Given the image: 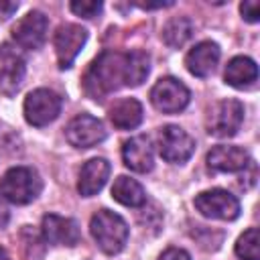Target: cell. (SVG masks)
I'll return each mask as SVG.
<instances>
[{
  "mask_svg": "<svg viewBox=\"0 0 260 260\" xmlns=\"http://www.w3.org/2000/svg\"><path fill=\"white\" fill-rule=\"evenodd\" d=\"M85 91L93 100H104L108 93L120 89L122 85L130 87V59L128 53L104 51L87 69L83 79Z\"/></svg>",
  "mask_w": 260,
  "mask_h": 260,
  "instance_id": "cell-1",
  "label": "cell"
},
{
  "mask_svg": "<svg viewBox=\"0 0 260 260\" xmlns=\"http://www.w3.org/2000/svg\"><path fill=\"white\" fill-rule=\"evenodd\" d=\"M43 189L41 177L30 167H12L0 179V195L16 205H26L39 197Z\"/></svg>",
  "mask_w": 260,
  "mask_h": 260,
  "instance_id": "cell-2",
  "label": "cell"
},
{
  "mask_svg": "<svg viewBox=\"0 0 260 260\" xmlns=\"http://www.w3.org/2000/svg\"><path fill=\"white\" fill-rule=\"evenodd\" d=\"M89 232L95 244L100 246V250L106 254H118L128 240L126 221L110 209H100L93 213L89 221Z\"/></svg>",
  "mask_w": 260,
  "mask_h": 260,
  "instance_id": "cell-3",
  "label": "cell"
},
{
  "mask_svg": "<svg viewBox=\"0 0 260 260\" xmlns=\"http://www.w3.org/2000/svg\"><path fill=\"white\" fill-rule=\"evenodd\" d=\"M63 100L59 93L47 87L32 89L24 100V118L32 126H47L61 114Z\"/></svg>",
  "mask_w": 260,
  "mask_h": 260,
  "instance_id": "cell-4",
  "label": "cell"
},
{
  "mask_svg": "<svg viewBox=\"0 0 260 260\" xmlns=\"http://www.w3.org/2000/svg\"><path fill=\"white\" fill-rule=\"evenodd\" d=\"M244 122V106L238 100L217 102L207 116V132L217 138H230L238 134Z\"/></svg>",
  "mask_w": 260,
  "mask_h": 260,
  "instance_id": "cell-5",
  "label": "cell"
},
{
  "mask_svg": "<svg viewBox=\"0 0 260 260\" xmlns=\"http://www.w3.org/2000/svg\"><path fill=\"white\" fill-rule=\"evenodd\" d=\"M195 207L201 215L211 217V219H223V221H232L240 215V201L236 199V195H232L225 189H209V191H201L195 197Z\"/></svg>",
  "mask_w": 260,
  "mask_h": 260,
  "instance_id": "cell-6",
  "label": "cell"
},
{
  "mask_svg": "<svg viewBox=\"0 0 260 260\" xmlns=\"http://www.w3.org/2000/svg\"><path fill=\"white\" fill-rule=\"evenodd\" d=\"M189 98L191 93L185 87V83H181L175 77H162L150 89V102L162 114H177L185 110L189 104Z\"/></svg>",
  "mask_w": 260,
  "mask_h": 260,
  "instance_id": "cell-7",
  "label": "cell"
},
{
  "mask_svg": "<svg viewBox=\"0 0 260 260\" xmlns=\"http://www.w3.org/2000/svg\"><path fill=\"white\" fill-rule=\"evenodd\" d=\"M158 152L167 162H185L195 152V140L179 126H165L158 134Z\"/></svg>",
  "mask_w": 260,
  "mask_h": 260,
  "instance_id": "cell-8",
  "label": "cell"
},
{
  "mask_svg": "<svg viewBox=\"0 0 260 260\" xmlns=\"http://www.w3.org/2000/svg\"><path fill=\"white\" fill-rule=\"evenodd\" d=\"M24 57L10 43L0 45V91L12 95L18 91L24 79Z\"/></svg>",
  "mask_w": 260,
  "mask_h": 260,
  "instance_id": "cell-9",
  "label": "cell"
},
{
  "mask_svg": "<svg viewBox=\"0 0 260 260\" xmlns=\"http://www.w3.org/2000/svg\"><path fill=\"white\" fill-rule=\"evenodd\" d=\"M65 138L75 148H91L106 138V130L98 118L89 114H79L67 124Z\"/></svg>",
  "mask_w": 260,
  "mask_h": 260,
  "instance_id": "cell-10",
  "label": "cell"
},
{
  "mask_svg": "<svg viewBox=\"0 0 260 260\" xmlns=\"http://www.w3.org/2000/svg\"><path fill=\"white\" fill-rule=\"evenodd\" d=\"M87 41V30L79 24H61L55 32V53L61 69H69Z\"/></svg>",
  "mask_w": 260,
  "mask_h": 260,
  "instance_id": "cell-11",
  "label": "cell"
},
{
  "mask_svg": "<svg viewBox=\"0 0 260 260\" xmlns=\"http://www.w3.org/2000/svg\"><path fill=\"white\" fill-rule=\"evenodd\" d=\"M47 16L41 10H30L12 26V37L22 49H39L47 39Z\"/></svg>",
  "mask_w": 260,
  "mask_h": 260,
  "instance_id": "cell-12",
  "label": "cell"
},
{
  "mask_svg": "<svg viewBox=\"0 0 260 260\" xmlns=\"http://www.w3.org/2000/svg\"><path fill=\"white\" fill-rule=\"evenodd\" d=\"M43 236L49 244L55 246H75L81 240V232L75 219L61 217L55 213H49L43 217Z\"/></svg>",
  "mask_w": 260,
  "mask_h": 260,
  "instance_id": "cell-13",
  "label": "cell"
},
{
  "mask_svg": "<svg viewBox=\"0 0 260 260\" xmlns=\"http://www.w3.org/2000/svg\"><path fill=\"white\" fill-rule=\"evenodd\" d=\"M122 158L130 171L148 173L154 165V152H152L150 138L144 134H138V136H132L130 140H126L122 146Z\"/></svg>",
  "mask_w": 260,
  "mask_h": 260,
  "instance_id": "cell-14",
  "label": "cell"
},
{
  "mask_svg": "<svg viewBox=\"0 0 260 260\" xmlns=\"http://www.w3.org/2000/svg\"><path fill=\"white\" fill-rule=\"evenodd\" d=\"M250 165V156L244 148L240 146H213L207 152V167L211 171L217 173H236V171H244Z\"/></svg>",
  "mask_w": 260,
  "mask_h": 260,
  "instance_id": "cell-15",
  "label": "cell"
},
{
  "mask_svg": "<svg viewBox=\"0 0 260 260\" xmlns=\"http://www.w3.org/2000/svg\"><path fill=\"white\" fill-rule=\"evenodd\" d=\"M219 47L213 41H201L197 43L185 57V65L191 75L195 77H207L213 73L217 61H219Z\"/></svg>",
  "mask_w": 260,
  "mask_h": 260,
  "instance_id": "cell-16",
  "label": "cell"
},
{
  "mask_svg": "<svg viewBox=\"0 0 260 260\" xmlns=\"http://www.w3.org/2000/svg\"><path fill=\"white\" fill-rule=\"evenodd\" d=\"M110 177V162L106 158H89L81 171H79V179H77V191L81 197H93L95 193H100L106 185Z\"/></svg>",
  "mask_w": 260,
  "mask_h": 260,
  "instance_id": "cell-17",
  "label": "cell"
},
{
  "mask_svg": "<svg viewBox=\"0 0 260 260\" xmlns=\"http://www.w3.org/2000/svg\"><path fill=\"white\" fill-rule=\"evenodd\" d=\"M223 77H225V83L232 87H238V89L250 87L258 79V65L250 57H242V55L234 57L228 63Z\"/></svg>",
  "mask_w": 260,
  "mask_h": 260,
  "instance_id": "cell-18",
  "label": "cell"
},
{
  "mask_svg": "<svg viewBox=\"0 0 260 260\" xmlns=\"http://www.w3.org/2000/svg\"><path fill=\"white\" fill-rule=\"evenodd\" d=\"M110 120L120 130H132L142 122V106L134 98L118 100L110 110Z\"/></svg>",
  "mask_w": 260,
  "mask_h": 260,
  "instance_id": "cell-19",
  "label": "cell"
},
{
  "mask_svg": "<svg viewBox=\"0 0 260 260\" xmlns=\"http://www.w3.org/2000/svg\"><path fill=\"white\" fill-rule=\"evenodd\" d=\"M112 197L126 207H140L146 203V193H144L142 185L130 177H124V175L114 181Z\"/></svg>",
  "mask_w": 260,
  "mask_h": 260,
  "instance_id": "cell-20",
  "label": "cell"
},
{
  "mask_svg": "<svg viewBox=\"0 0 260 260\" xmlns=\"http://www.w3.org/2000/svg\"><path fill=\"white\" fill-rule=\"evenodd\" d=\"M193 32H195V26L187 16H175L165 24L162 41L173 49H181L193 37Z\"/></svg>",
  "mask_w": 260,
  "mask_h": 260,
  "instance_id": "cell-21",
  "label": "cell"
},
{
  "mask_svg": "<svg viewBox=\"0 0 260 260\" xmlns=\"http://www.w3.org/2000/svg\"><path fill=\"white\" fill-rule=\"evenodd\" d=\"M236 256L242 260H258L260 258V238H258V230L250 228L246 230L238 242H236Z\"/></svg>",
  "mask_w": 260,
  "mask_h": 260,
  "instance_id": "cell-22",
  "label": "cell"
},
{
  "mask_svg": "<svg viewBox=\"0 0 260 260\" xmlns=\"http://www.w3.org/2000/svg\"><path fill=\"white\" fill-rule=\"evenodd\" d=\"M71 12L77 14V16H83V18H93L102 12V2L98 0H75L69 4Z\"/></svg>",
  "mask_w": 260,
  "mask_h": 260,
  "instance_id": "cell-23",
  "label": "cell"
},
{
  "mask_svg": "<svg viewBox=\"0 0 260 260\" xmlns=\"http://www.w3.org/2000/svg\"><path fill=\"white\" fill-rule=\"evenodd\" d=\"M240 12H242L244 20H248V22H258V18H260V4H258L256 0H244V2L240 4Z\"/></svg>",
  "mask_w": 260,
  "mask_h": 260,
  "instance_id": "cell-24",
  "label": "cell"
},
{
  "mask_svg": "<svg viewBox=\"0 0 260 260\" xmlns=\"http://www.w3.org/2000/svg\"><path fill=\"white\" fill-rule=\"evenodd\" d=\"M158 260H191V256L183 248H169L158 256Z\"/></svg>",
  "mask_w": 260,
  "mask_h": 260,
  "instance_id": "cell-25",
  "label": "cell"
},
{
  "mask_svg": "<svg viewBox=\"0 0 260 260\" xmlns=\"http://www.w3.org/2000/svg\"><path fill=\"white\" fill-rule=\"evenodd\" d=\"M173 2H156V4H148V2H136V6L148 10V8H165V6H171Z\"/></svg>",
  "mask_w": 260,
  "mask_h": 260,
  "instance_id": "cell-26",
  "label": "cell"
},
{
  "mask_svg": "<svg viewBox=\"0 0 260 260\" xmlns=\"http://www.w3.org/2000/svg\"><path fill=\"white\" fill-rule=\"evenodd\" d=\"M6 219H8V209L4 207V203H2V199H0V228H4Z\"/></svg>",
  "mask_w": 260,
  "mask_h": 260,
  "instance_id": "cell-27",
  "label": "cell"
},
{
  "mask_svg": "<svg viewBox=\"0 0 260 260\" xmlns=\"http://www.w3.org/2000/svg\"><path fill=\"white\" fill-rule=\"evenodd\" d=\"M0 260H10V258H8V254H6V250H4V248H0Z\"/></svg>",
  "mask_w": 260,
  "mask_h": 260,
  "instance_id": "cell-28",
  "label": "cell"
}]
</instances>
